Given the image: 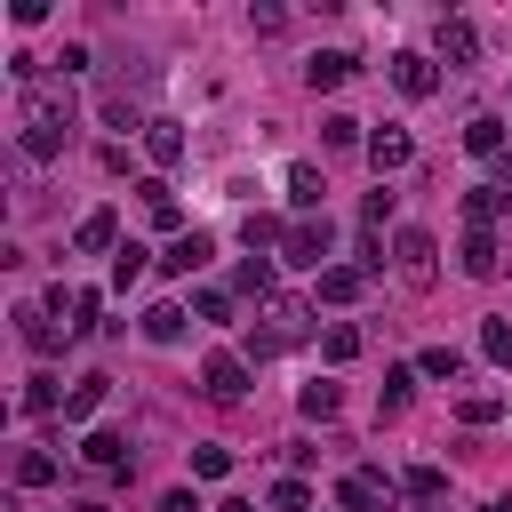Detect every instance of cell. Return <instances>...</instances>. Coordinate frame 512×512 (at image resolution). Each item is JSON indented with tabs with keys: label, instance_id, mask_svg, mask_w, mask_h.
<instances>
[{
	"label": "cell",
	"instance_id": "6da1fadb",
	"mask_svg": "<svg viewBox=\"0 0 512 512\" xmlns=\"http://www.w3.org/2000/svg\"><path fill=\"white\" fill-rule=\"evenodd\" d=\"M64 136H72V88H64V80L16 88V152H24V160H56Z\"/></svg>",
	"mask_w": 512,
	"mask_h": 512
},
{
	"label": "cell",
	"instance_id": "7a4b0ae2",
	"mask_svg": "<svg viewBox=\"0 0 512 512\" xmlns=\"http://www.w3.org/2000/svg\"><path fill=\"white\" fill-rule=\"evenodd\" d=\"M304 336H320L312 304H304V296H272V304H264V328H248V360H272V352H288V344H304Z\"/></svg>",
	"mask_w": 512,
	"mask_h": 512
},
{
	"label": "cell",
	"instance_id": "3957f363",
	"mask_svg": "<svg viewBox=\"0 0 512 512\" xmlns=\"http://www.w3.org/2000/svg\"><path fill=\"white\" fill-rule=\"evenodd\" d=\"M392 264H400V280H408V288H432V280H440V240H432L424 224L392 232Z\"/></svg>",
	"mask_w": 512,
	"mask_h": 512
},
{
	"label": "cell",
	"instance_id": "277c9868",
	"mask_svg": "<svg viewBox=\"0 0 512 512\" xmlns=\"http://www.w3.org/2000/svg\"><path fill=\"white\" fill-rule=\"evenodd\" d=\"M200 392L208 400H248V352H208L200 360Z\"/></svg>",
	"mask_w": 512,
	"mask_h": 512
},
{
	"label": "cell",
	"instance_id": "5b68a950",
	"mask_svg": "<svg viewBox=\"0 0 512 512\" xmlns=\"http://www.w3.org/2000/svg\"><path fill=\"white\" fill-rule=\"evenodd\" d=\"M280 256H288V264L328 272V264H320V256H328V216H296V224H288V240H280Z\"/></svg>",
	"mask_w": 512,
	"mask_h": 512
},
{
	"label": "cell",
	"instance_id": "8992f818",
	"mask_svg": "<svg viewBox=\"0 0 512 512\" xmlns=\"http://www.w3.org/2000/svg\"><path fill=\"white\" fill-rule=\"evenodd\" d=\"M208 256H216V240H208V232L192 224V232H176V240L160 248V272H168V280H192V272H200Z\"/></svg>",
	"mask_w": 512,
	"mask_h": 512
},
{
	"label": "cell",
	"instance_id": "52a82bcc",
	"mask_svg": "<svg viewBox=\"0 0 512 512\" xmlns=\"http://www.w3.org/2000/svg\"><path fill=\"white\" fill-rule=\"evenodd\" d=\"M336 504L344 512H392V480L384 472H344L336 480Z\"/></svg>",
	"mask_w": 512,
	"mask_h": 512
},
{
	"label": "cell",
	"instance_id": "ba28073f",
	"mask_svg": "<svg viewBox=\"0 0 512 512\" xmlns=\"http://www.w3.org/2000/svg\"><path fill=\"white\" fill-rule=\"evenodd\" d=\"M16 336H24V344H32L40 360H56L72 328H56V320H48V304H16Z\"/></svg>",
	"mask_w": 512,
	"mask_h": 512
},
{
	"label": "cell",
	"instance_id": "9c48e42d",
	"mask_svg": "<svg viewBox=\"0 0 512 512\" xmlns=\"http://www.w3.org/2000/svg\"><path fill=\"white\" fill-rule=\"evenodd\" d=\"M432 48H440L448 64H472V56H480V32H472L464 16H440V24H432Z\"/></svg>",
	"mask_w": 512,
	"mask_h": 512
},
{
	"label": "cell",
	"instance_id": "30bf717a",
	"mask_svg": "<svg viewBox=\"0 0 512 512\" xmlns=\"http://www.w3.org/2000/svg\"><path fill=\"white\" fill-rule=\"evenodd\" d=\"M392 88H400V96H432V88H440V64L408 48V56H392Z\"/></svg>",
	"mask_w": 512,
	"mask_h": 512
},
{
	"label": "cell",
	"instance_id": "8fae6325",
	"mask_svg": "<svg viewBox=\"0 0 512 512\" xmlns=\"http://www.w3.org/2000/svg\"><path fill=\"white\" fill-rule=\"evenodd\" d=\"M408 160H416L408 128H376V136H368V168H376V176H392V168H408Z\"/></svg>",
	"mask_w": 512,
	"mask_h": 512
},
{
	"label": "cell",
	"instance_id": "7c38bea8",
	"mask_svg": "<svg viewBox=\"0 0 512 512\" xmlns=\"http://www.w3.org/2000/svg\"><path fill=\"white\" fill-rule=\"evenodd\" d=\"M72 248H80V256H96V248H120V216H112V208H88V216L72 224Z\"/></svg>",
	"mask_w": 512,
	"mask_h": 512
},
{
	"label": "cell",
	"instance_id": "4fadbf2b",
	"mask_svg": "<svg viewBox=\"0 0 512 512\" xmlns=\"http://www.w3.org/2000/svg\"><path fill=\"white\" fill-rule=\"evenodd\" d=\"M456 264H464L472 280H496V272H504V248H496V232H464V248H456Z\"/></svg>",
	"mask_w": 512,
	"mask_h": 512
},
{
	"label": "cell",
	"instance_id": "5bb4252c",
	"mask_svg": "<svg viewBox=\"0 0 512 512\" xmlns=\"http://www.w3.org/2000/svg\"><path fill=\"white\" fill-rule=\"evenodd\" d=\"M352 64H360V56H344V48H320V56L304 64V88H312V96H320V88H344V80H352Z\"/></svg>",
	"mask_w": 512,
	"mask_h": 512
},
{
	"label": "cell",
	"instance_id": "9a60e30c",
	"mask_svg": "<svg viewBox=\"0 0 512 512\" xmlns=\"http://www.w3.org/2000/svg\"><path fill=\"white\" fill-rule=\"evenodd\" d=\"M464 152H472V160H504V120H496V112H472V120H464Z\"/></svg>",
	"mask_w": 512,
	"mask_h": 512
},
{
	"label": "cell",
	"instance_id": "2e32d148",
	"mask_svg": "<svg viewBox=\"0 0 512 512\" xmlns=\"http://www.w3.org/2000/svg\"><path fill=\"white\" fill-rule=\"evenodd\" d=\"M80 464H96V472H128V440H120V432H104V424H96V432H88V440H80Z\"/></svg>",
	"mask_w": 512,
	"mask_h": 512
},
{
	"label": "cell",
	"instance_id": "e0dca14e",
	"mask_svg": "<svg viewBox=\"0 0 512 512\" xmlns=\"http://www.w3.org/2000/svg\"><path fill=\"white\" fill-rule=\"evenodd\" d=\"M144 160H152V168H176V160H184V128H176V120H152V128H144Z\"/></svg>",
	"mask_w": 512,
	"mask_h": 512
},
{
	"label": "cell",
	"instance_id": "ac0fdd59",
	"mask_svg": "<svg viewBox=\"0 0 512 512\" xmlns=\"http://www.w3.org/2000/svg\"><path fill=\"white\" fill-rule=\"evenodd\" d=\"M360 288H368L360 264H328V272H320V304H360Z\"/></svg>",
	"mask_w": 512,
	"mask_h": 512
},
{
	"label": "cell",
	"instance_id": "d6986e66",
	"mask_svg": "<svg viewBox=\"0 0 512 512\" xmlns=\"http://www.w3.org/2000/svg\"><path fill=\"white\" fill-rule=\"evenodd\" d=\"M104 392H112V376H80V384L64 392V424H88V416L104 408Z\"/></svg>",
	"mask_w": 512,
	"mask_h": 512
},
{
	"label": "cell",
	"instance_id": "ffe728a7",
	"mask_svg": "<svg viewBox=\"0 0 512 512\" xmlns=\"http://www.w3.org/2000/svg\"><path fill=\"white\" fill-rule=\"evenodd\" d=\"M320 192H328V184H320V168H312V160H296V168H288V208H296V216H312V208H320Z\"/></svg>",
	"mask_w": 512,
	"mask_h": 512
},
{
	"label": "cell",
	"instance_id": "44dd1931",
	"mask_svg": "<svg viewBox=\"0 0 512 512\" xmlns=\"http://www.w3.org/2000/svg\"><path fill=\"white\" fill-rule=\"evenodd\" d=\"M504 208H512V200H504L496 184H472V192H464V224H472V232H488V224H496Z\"/></svg>",
	"mask_w": 512,
	"mask_h": 512
},
{
	"label": "cell",
	"instance_id": "7402d4cb",
	"mask_svg": "<svg viewBox=\"0 0 512 512\" xmlns=\"http://www.w3.org/2000/svg\"><path fill=\"white\" fill-rule=\"evenodd\" d=\"M320 144H328V152H368V136H360L352 112H328V120H320Z\"/></svg>",
	"mask_w": 512,
	"mask_h": 512
},
{
	"label": "cell",
	"instance_id": "603a6c76",
	"mask_svg": "<svg viewBox=\"0 0 512 512\" xmlns=\"http://www.w3.org/2000/svg\"><path fill=\"white\" fill-rule=\"evenodd\" d=\"M400 488H408L416 504H440V496H448V472H440V464H408V472H400Z\"/></svg>",
	"mask_w": 512,
	"mask_h": 512
},
{
	"label": "cell",
	"instance_id": "cb8c5ba5",
	"mask_svg": "<svg viewBox=\"0 0 512 512\" xmlns=\"http://www.w3.org/2000/svg\"><path fill=\"white\" fill-rule=\"evenodd\" d=\"M144 264H152V248H144V240H120V248H112V280H120V288H136V280H144Z\"/></svg>",
	"mask_w": 512,
	"mask_h": 512
},
{
	"label": "cell",
	"instance_id": "d4e9b609",
	"mask_svg": "<svg viewBox=\"0 0 512 512\" xmlns=\"http://www.w3.org/2000/svg\"><path fill=\"white\" fill-rule=\"evenodd\" d=\"M232 288H240V296H264V304H272V256H240Z\"/></svg>",
	"mask_w": 512,
	"mask_h": 512
},
{
	"label": "cell",
	"instance_id": "484cf974",
	"mask_svg": "<svg viewBox=\"0 0 512 512\" xmlns=\"http://www.w3.org/2000/svg\"><path fill=\"white\" fill-rule=\"evenodd\" d=\"M352 352H360V328H352V320H336V328H320V360H328V368H344Z\"/></svg>",
	"mask_w": 512,
	"mask_h": 512
},
{
	"label": "cell",
	"instance_id": "4316f807",
	"mask_svg": "<svg viewBox=\"0 0 512 512\" xmlns=\"http://www.w3.org/2000/svg\"><path fill=\"white\" fill-rule=\"evenodd\" d=\"M416 376H432V384H456V376H464V352H456V344H432V352L416 360Z\"/></svg>",
	"mask_w": 512,
	"mask_h": 512
},
{
	"label": "cell",
	"instance_id": "83f0119b",
	"mask_svg": "<svg viewBox=\"0 0 512 512\" xmlns=\"http://www.w3.org/2000/svg\"><path fill=\"white\" fill-rule=\"evenodd\" d=\"M296 408H304V416H312V424H328V416H336V408H344V392H336V384H320V376H312V384H304V392H296Z\"/></svg>",
	"mask_w": 512,
	"mask_h": 512
},
{
	"label": "cell",
	"instance_id": "f1b7e54d",
	"mask_svg": "<svg viewBox=\"0 0 512 512\" xmlns=\"http://www.w3.org/2000/svg\"><path fill=\"white\" fill-rule=\"evenodd\" d=\"M240 232H248V256H256V248H280V240H288V224H280V216H264V208H248V224H240Z\"/></svg>",
	"mask_w": 512,
	"mask_h": 512
},
{
	"label": "cell",
	"instance_id": "f546056e",
	"mask_svg": "<svg viewBox=\"0 0 512 512\" xmlns=\"http://www.w3.org/2000/svg\"><path fill=\"white\" fill-rule=\"evenodd\" d=\"M72 336H88V328H104V296L96 288H72V320H64Z\"/></svg>",
	"mask_w": 512,
	"mask_h": 512
},
{
	"label": "cell",
	"instance_id": "4dcf8cb0",
	"mask_svg": "<svg viewBox=\"0 0 512 512\" xmlns=\"http://www.w3.org/2000/svg\"><path fill=\"white\" fill-rule=\"evenodd\" d=\"M144 336H152V344H176V336H184V304H152V312H144Z\"/></svg>",
	"mask_w": 512,
	"mask_h": 512
},
{
	"label": "cell",
	"instance_id": "1f68e13d",
	"mask_svg": "<svg viewBox=\"0 0 512 512\" xmlns=\"http://www.w3.org/2000/svg\"><path fill=\"white\" fill-rule=\"evenodd\" d=\"M48 480H56V456L48 448H24L16 456V488H48Z\"/></svg>",
	"mask_w": 512,
	"mask_h": 512
},
{
	"label": "cell",
	"instance_id": "d6a6232c",
	"mask_svg": "<svg viewBox=\"0 0 512 512\" xmlns=\"http://www.w3.org/2000/svg\"><path fill=\"white\" fill-rule=\"evenodd\" d=\"M480 352L488 368H512V320H480Z\"/></svg>",
	"mask_w": 512,
	"mask_h": 512
},
{
	"label": "cell",
	"instance_id": "836d02e7",
	"mask_svg": "<svg viewBox=\"0 0 512 512\" xmlns=\"http://www.w3.org/2000/svg\"><path fill=\"white\" fill-rule=\"evenodd\" d=\"M416 400V368H384V416H400Z\"/></svg>",
	"mask_w": 512,
	"mask_h": 512
},
{
	"label": "cell",
	"instance_id": "e575fe53",
	"mask_svg": "<svg viewBox=\"0 0 512 512\" xmlns=\"http://www.w3.org/2000/svg\"><path fill=\"white\" fill-rule=\"evenodd\" d=\"M56 408H64L56 376H32V384H24V416H56Z\"/></svg>",
	"mask_w": 512,
	"mask_h": 512
},
{
	"label": "cell",
	"instance_id": "d590c367",
	"mask_svg": "<svg viewBox=\"0 0 512 512\" xmlns=\"http://www.w3.org/2000/svg\"><path fill=\"white\" fill-rule=\"evenodd\" d=\"M456 416H464V424H496V416H504V392H464Z\"/></svg>",
	"mask_w": 512,
	"mask_h": 512
},
{
	"label": "cell",
	"instance_id": "8d00e7d4",
	"mask_svg": "<svg viewBox=\"0 0 512 512\" xmlns=\"http://www.w3.org/2000/svg\"><path fill=\"white\" fill-rule=\"evenodd\" d=\"M272 512H312V488L288 472V480H272Z\"/></svg>",
	"mask_w": 512,
	"mask_h": 512
},
{
	"label": "cell",
	"instance_id": "74e56055",
	"mask_svg": "<svg viewBox=\"0 0 512 512\" xmlns=\"http://www.w3.org/2000/svg\"><path fill=\"white\" fill-rule=\"evenodd\" d=\"M232 472V448H192V480H224Z\"/></svg>",
	"mask_w": 512,
	"mask_h": 512
},
{
	"label": "cell",
	"instance_id": "f35d334b",
	"mask_svg": "<svg viewBox=\"0 0 512 512\" xmlns=\"http://www.w3.org/2000/svg\"><path fill=\"white\" fill-rule=\"evenodd\" d=\"M192 312H200V320H232V296H224V288H192Z\"/></svg>",
	"mask_w": 512,
	"mask_h": 512
},
{
	"label": "cell",
	"instance_id": "ab89813d",
	"mask_svg": "<svg viewBox=\"0 0 512 512\" xmlns=\"http://www.w3.org/2000/svg\"><path fill=\"white\" fill-rule=\"evenodd\" d=\"M160 512H200V504H192V488H176V496H168Z\"/></svg>",
	"mask_w": 512,
	"mask_h": 512
},
{
	"label": "cell",
	"instance_id": "60d3db41",
	"mask_svg": "<svg viewBox=\"0 0 512 512\" xmlns=\"http://www.w3.org/2000/svg\"><path fill=\"white\" fill-rule=\"evenodd\" d=\"M496 192H504V200H512V152H504V160H496Z\"/></svg>",
	"mask_w": 512,
	"mask_h": 512
},
{
	"label": "cell",
	"instance_id": "b9f144b4",
	"mask_svg": "<svg viewBox=\"0 0 512 512\" xmlns=\"http://www.w3.org/2000/svg\"><path fill=\"white\" fill-rule=\"evenodd\" d=\"M216 512H256V504H248V496H224V504H216Z\"/></svg>",
	"mask_w": 512,
	"mask_h": 512
},
{
	"label": "cell",
	"instance_id": "7bdbcfd3",
	"mask_svg": "<svg viewBox=\"0 0 512 512\" xmlns=\"http://www.w3.org/2000/svg\"><path fill=\"white\" fill-rule=\"evenodd\" d=\"M480 512H512V496H496V504H480Z\"/></svg>",
	"mask_w": 512,
	"mask_h": 512
},
{
	"label": "cell",
	"instance_id": "ee69618b",
	"mask_svg": "<svg viewBox=\"0 0 512 512\" xmlns=\"http://www.w3.org/2000/svg\"><path fill=\"white\" fill-rule=\"evenodd\" d=\"M72 512H112V504H72Z\"/></svg>",
	"mask_w": 512,
	"mask_h": 512
}]
</instances>
